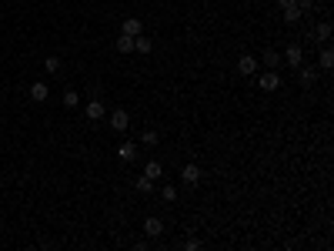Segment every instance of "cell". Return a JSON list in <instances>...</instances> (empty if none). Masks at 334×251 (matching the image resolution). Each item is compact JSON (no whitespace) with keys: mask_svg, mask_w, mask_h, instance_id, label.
<instances>
[{"mask_svg":"<svg viewBox=\"0 0 334 251\" xmlns=\"http://www.w3.org/2000/svg\"><path fill=\"white\" fill-rule=\"evenodd\" d=\"M117 50H120V54H130V50H134V37L120 34V37H117Z\"/></svg>","mask_w":334,"mask_h":251,"instance_id":"obj_18","label":"cell"},{"mask_svg":"<svg viewBox=\"0 0 334 251\" xmlns=\"http://www.w3.org/2000/svg\"><path fill=\"white\" fill-rule=\"evenodd\" d=\"M87 121H104L107 117V107H104V101L101 98H90V104H87Z\"/></svg>","mask_w":334,"mask_h":251,"instance_id":"obj_5","label":"cell"},{"mask_svg":"<svg viewBox=\"0 0 334 251\" xmlns=\"http://www.w3.org/2000/svg\"><path fill=\"white\" fill-rule=\"evenodd\" d=\"M134 50L151 54V50H154V41H151V37H144V34H137V37H134Z\"/></svg>","mask_w":334,"mask_h":251,"instance_id":"obj_13","label":"cell"},{"mask_svg":"<svg viewBox=\"0 0 334 251\" xmlns=\"http://www.w3.org/2000/svg\"><path fill=\"white\" fill-rule=\"evenodd\" d=\"M264 67H268V71H281V67H284V60H281V50H264Z\"/></svg>","mask_w":334,"mask_h":251,"instance_id":"obj_9","label":"cell"},{"mask_svg":"<svg viewBox=\"0 0 334 251\" xmlns=\"http://www.w3.org/2000/svg\"><path fill=\"white\" fill-rule=\"evenodd\" d=\"M144 178L160 181V178H164V164H160V161H147V164H144Z\"/></svg>","mask_w":334,"mask_h":251,"instance_id":"obj_11","label":"cell"},{"mask_svg":"<svg viewBox=\"0 0 334 251\" xmlns=\"http://www.w3.org/2000/svg\"><path fill=\"white\" fill-rule=\"evenodd\" d=\"M144 235H147V238H160V235H164V221H160L157 214H151V218L144 221Z\"/></svg>","mask_w":334,"mask_h":251,"instance_id":"obj_6","label":"cell"},{"mask_svg":"<svg viewBox=\"0 0 334 251\" xmlns=\"http://www.w3.org/2000/svg\"><path fill=\"white\" fill-rule=\"evenodd\" d=\"M281 87V74L278 71H264L261 74V90H278Z\"/></svg>","mask_w":334,"mask_h":251,"instance_id":"obj_8","label":"cell"},{"mask_svg":"<svg viewBox=\"0 0 334 251\" xmlns=\"http://www.w3.org/2000/svg\"><path fill=\"white\" fill-rule=\"evenodd\" d=\"M314 34H318V37H314V41H321V44H327V37H331V24H327V20H321L318 27H314Z\"/></svg>","mask_w":334,"mask_h":251,"instance_id":"obj_17","label":"cell"},{"mask_svg":"<svg viewBox=\"0 0 334 251\" xmlns=\"http://www.w3.org/2000/svg\"><path fill=\"white\" fill-rule=\"evenodd\" d=\"M318 67H321V71H331V67H334V54H331V47H324V50H321Z\"/></svg>","mask_w":334,"mask_h":251,"instance_id":"obj_15","label":"cell"},{"mask_svg":"<svg viewBox=\"0 0 334 251\" xmlns=\"http://www.w3.org/2000/svg\"><path fill=\"white\" fill-rule=\"evenodd\" d=\"M201 178H204V171H201L197 168V164H184V168H181V184H187V187H197L201 184Z\"/></svg>","mask_w":334,"mask_h":251,"instance_id":"obj_2","label":"cell"},{"mask_svg":"<svg viewBox=\"0 0 334 251\" xmlns=\"http://www.w3.org/2000/svg\"><path fill=\"white\" fill-rule=\"evenodd\" d=\"M297 77H301V87H311V84L318 81V71L308 67V64H301V67H297Z\"/></svg>","mask_w":334,"mask_h":251,"instance_id":"obj_12","label":"cell"},{"mask_svg":"<svg viewBox=\"0 0 334 251\" xmlns=\"http://www.w3.org/2000/svg\"><path fill=\"white\" fill-rule=\"evenodd\" d=\"M301 10H297V4H294V7H284V24H297V20H301Z\"/></svg>","mask_w":334,"mask_h":251,"instance_id":"obj_19","label":"cell"},{"mask_svg":"<svg viewBox=\"0 0 334 251\" xmlns=\"http://www.w3.org/2000/svg\"><path fill=\"white\" fill-rule=\"evenodd\" d=\"M197 248H201L197 238H187V241H184V251H197Z\"/></svg>","mask_w":334,"mask_h":251,"instance_id":"obj_24","label":"cell"},{"mask_svg":"<svg viewBox=\"0 0 334 251\" xmlns=\"http://www.w3.org/2000/svg\"><path fill=\"white\" fill-rule=\"evenodd\" d=\"M117 154H120V158H124V161H137V144H130V141H127V144H120L117 147Z\"/></svg>","mask_w":334,"mask_h":251,"instance_id":"obj_14","label":"cell"},{"mask_svg":"<svg viewBox=\"0 0 334 251\" xmlns=\"http://www.w3.org/2000/svg\"><path fill=\"white\" fill-rule=\"evenodd\" d=\"M160 201H167V204L177 201V187L174 184H164V187H160Z\"/></svg>","mask_w":334,"mask_h":251,"instance_id":"obj_21","label":"cell"},{"mask_svg":"<svg viewBox=\"0 0 334 251\" xmlns=\"http://www.w3.org/2000/svg\"><path fill=\"white\" fill-rule=\"evenodd\" d=\"M134 187L141 191V195H154V181H151V178H144V174L134 181Z\"/></svg>","mask_w":334,"mask_h":251,"instance_id":"obj_16","label":"cell"},{"mask_svg":"<svg viewBox=\"0 0 334 251\" xmlns=\"http://www.w3.org/2000/svg\"><path fill=\"white\" fill-rule=\"evenodd\" d=\"M157 141H160V138H157V131H151V128H147V131L141 134V144H144V147H154Z\"/></svg>","mask_w":334,"mask_h":251,"instance_id":"obj_22","label":"cell"},{"mask_svg":"<svg viewBox=\"0 0 334 251\" xmlns=\"http://www.w3.org/2000/svg\"><path fill=\"white\" fill-rule=\"evenodd\" d=\"M257 67H261V60H257L254 54H241V57H238V74H244V77L257 74Z\"/></svg>","mask_w":334,"mask_h":251,"instance_id":"obj_4","label":"cell"},{"mask_svg":"<svg viewBox=\"0 0 334 251\" xmlns=\"http://www.w3.org/2000/svg\"><path fill=\"white\" fill-rule=\"evenodd\" d=\"M107 121H111V128L117 131V134H124V131L130 128V114L124 111V107H117V111H111V114H107Z\"/></svg>","mask_w":334,"mask_h":251,"instance_id":"obj_3","label":"cell"},{"mask_svg":"<svg viewBox=\"0 0 334 251\" xmlns=\"http://www.w3.org/2000/svg\"><path fill=\"white\" fill-rule=\"evenodd\" d=\"M281 60H284L287 67H301L304 64V47L301 44H287V47L281 50Z\"/></svg>","mask_w":334,"mask_h":251,"instance_id":"obj_1","label":"cell"},{"mask_svg":"<svg viewBox=\"0 0 334 251\" xmlns=\"http://www.w3.org/2000/svg\"><path fill=\"white\" fill-rule=\"evenodd\" d=\"M80 104V90H64V107H77Z\"/></svg>","mask_w":334,"mask_h":251,"instance_id":"obj_20","label":"cell"},{"mask_svg":"<svg viewBox=\"0 0 334 251\" xmlns=\"http://www.w3.org/2000/svg\"><path fill=\"white\" fill-rule=\"evenodd\" d=\"M278 4H281V10H284V7H294L297 0H278Z\"/></svg>","mask_w":334,"mask_h":251,"instance_id":"obj_25","label":"cell"},{"mask_svg":"<svg viewBox=\"0 0 334 251\" xmlns=\"http://www.w3.org/2000/svg\"><path fill=\"white\" fill-rule=\"evenodd\" d=\"M120 34H127V37H137V34H144V24L137 20V17H124V24H120Z\"/></svg>","mask_w":334,"mask_h":251,"instance_id":"obj_7","label":"cell"},{"mask_svg":"<svg viewBox=\"0 0 334 251\" xmlns=\"http://www.w3.org/2000/svg\"><path fill=\"white\" fill-rule=\"evenodd\" d=\"M44 67H47V74H57V71H60V57H47Z\"/></svg>","mask_w":334,"mask_h":251,"instance_id":"obj_23","label":"cell"},{"mask_svg":"<svg viewBox=\"0 0 334 251\" xmlns=\"http://www.w3.org/2000/svg\"><path fill=\"white\" fill-rule=\"evenodd\" d=\"M47 98H50L47 84H44V81H34V84H30V101H37V104H44Z\"/></svg>","mask_w":334,"mask_h":251,"instance_id":"obj_10","label":"cell"}]
</instances>
